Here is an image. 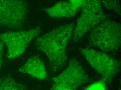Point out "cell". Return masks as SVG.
<instances>
[{
  "label": "cell",
  "instance_id": "6da1fadb",
  "mask_svg": "<svg viewBox=\"0 0 121 90\" xmlns=\"http://www.w3.org/2000/svg\"><path fill=\"white\" fill-rule=\"evenodd\" d=\"M74 27L73 23L60 25L35 41L37 49L47 56L54 72L60 71L66 64L67 47Z\"/></svg>",
  "mask_w": 121,
  "mask_h": 90
},
{
  "label": "cell",
  "instance_id": "7a4b0ae2",
  "mask_svg": "<svg viewBox=\"0 0 121 90\" xmlns=\"http://www.w3.org/2000/svg\"><path fill=\"white\" fill-rule=\"evenodd\" d=\"M121 28L119 23L105 20L87 33L88 43L104 52L117 51L121 47Z\"/></svg>",
  "mask_w": 121,
  "mask_h": 90
},
{
  "label": "cell",
  "instance_id": "3957f363",
  "mask_svg": "<svg viewBox=\"0 0 121 90\" xmlns=\"http://www.w3.org/2000/svg\"><path fill=\"white\" fill-rule=\"evenodd\" d=\"M81 15L74 27L71 38L76 42L81 40L91 30L105 20L110 19L105 13L99 0H85Z\"/></svg>",
  "mask_w": 121,
  "mask_h": 90
},
{
  "label": "cell",
  "instance_id": "277c9868",
  "mask_svg": "<svg viewBox=\"0 0 121 90\" xmlns=\"http://www.w3.org/2000/svg\"><path fill=\"white\" fill-rule=\"evenodd\" d=\"M28 12L24 0H0V26L20 30L24 26Z\"/></svg>",
  "mask_w": 121,
  "mask_h": 90
},
{
  "label": "cell",
  "instance_id": "5b68a950",
  "mask_svg": "<svg viewBox=\"0 0 121 90\" xmlns=\"http://www.w3.org/2000/svg\"><path fill=\"white\" fill-rule=\"evenodd\" d=\"M80 51L106 83L110 82L120 71L119 62L105 52L88 47L82 48Z\"/></svg>",
  "mask_w": 121,
  "mask_h": 90
},
{
  "label": "cell",
  "instance_id": "8992f818",
  "mask_svg": "<svg viewBox=\"0 0 121 90\" xmlns=\"http://www.w3.org/2000/svg\"><path fill=\"white\" fill-rule=\"evenodd\" d=\"M53 80L51 90H73L88 82L90 77L78 61L73 58L65 70Z\"/></svg>",
  "mask_w": 121,
  "mask_h": 90
},
{
  "label": "cell",
  "instance_id": "52a82bcc",
  "mask_svg": "<svg viewBox=\"0 0 121 90\" xmlns=\"http://www.w3.org/2000/svg\"><path fill=\"white\" fill-rule=\"evenodd\" d=\"M41 32L39 27L26 31H9L0 33V40L7 48V57L17 58L23 54L32 39Z\"/></svg>",
  "mask_w": 121,
  "mask_h": 90
},
{
  "label": "cell",
  "instance_id": "ba28073f",
  "mask_svg": "<svg viewBox=\"0 0 121 90\" xmlns=\"http://www.w3.org/2000/svg\"><path fill=\"white\" fill-rule=\"evenodd\" d=\"M20 71L39 80L46 79L48 75L44 63L37 56H33L27 60L20 68Z\"/></svg>",
  "mask_w": 121,
  "mask_h": 90
},
{
  "label": "cell",
  "instance_id": "9c48e42d",
  "mask_svg": "<svg viewBox=\"0 0 121 90\" xmlns=\"http://www.w3.org/2000/svg\"><path fill=\"white\" fill-rule=\"evenodd\" d=\"M43 10L49 16L54 18L72 17L79 11L66 1H60L53 6L44 9Z\"/></svg>",
  "mask_w": 121,
  "mask_h": 90
},
{
  "label": "cell",
  "instance_id": "30bf717a",
  "mask_svg": "<svg viewBox=\"0 0 121 90\" xmlns=\"http://www.w3.org/2000/svg\"><path fill=\"white\" fill-rule=\"evenodd\" d=\"M26 90V86L19 84L11 77H5L0 82V90Z\"/></svg>",
  "mask_w": 121,
  "mask_h": 90
},
{
  "label": "cell",
  "instance_id": "8fae6325",
  "mask_svg": "<svg viewBox=\"0 0 121 90\" xmlns=\"http://www.w3.org/2000/svg\"><path fill=\"white\" fill-rule=\"evenodd\" d=\"M107 10L115 14L121 16V0H99Z\"/></svg>",
  "mask_w": 121,
  "mask_h": 90
},
{
  "label": "cell",
  "instance_id": "7c38bea8",
  "mask_svg": "<svg viewBox=\"0 0 121 90\" xmlns=\"http://www.w3.org/2000/svg\"><path fill=\"white\" fill-rule=\"evenodd\" d=\"M106 82L102 79L101 80L92 83L84 88L85 90H107Z\"/></svg>",
  "mask_w": 121,
  "mask_h": 90
},
{
  "label": "cell",
  "instance_id": "4fadbf2b",
  "mask_svg": "<svg viewBox=\"0 0 121 90\" xmlns=\"http://www.w3.org/2000/svg\"><path fill=\"white\" fill-rule=\"evenodd\" d=\"M85 0H68V2L73 7L79 10L82 8Z\"/></svg>",
  "mask_w": 121,
  "mask_h": 90
},
{
  "label": "cell",
  "instance_id": "5bb4252c",
  "mask_svg": "<svg viewBox=\"0 0 121 90\" xmlns=\"http://www.w3.org/2000/svg\"><path fill=\"white\" fill-rule=\"evenodd\" d=\"M4 44L3 42L0 41V70L3 62V53Z\"/></svg>",
  "mask_w": 121,
  "mask_h": 90
}]
</instances>
